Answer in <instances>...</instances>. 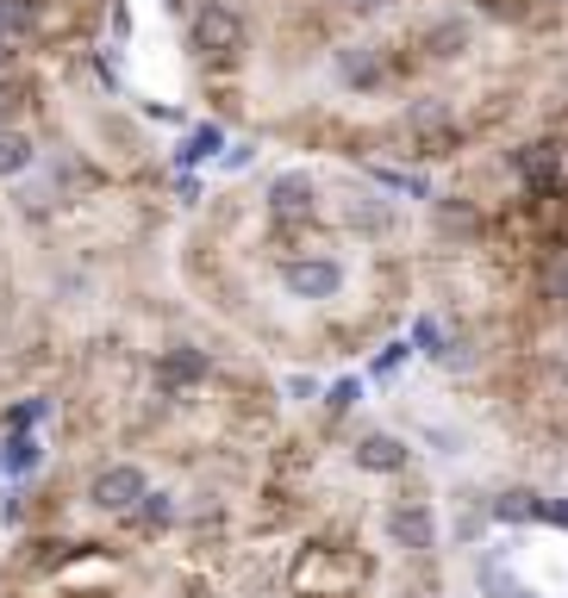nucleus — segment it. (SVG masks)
Masks as SVG:
<instances>
[{"mask_svg":"<svg viewBox=\"0 0 568 598\" xmlns=\"http://www.w3.org/2000/svg\"><path fill=\"white\" fill-rule=\"evenodd\" d=\"M188 38H194L200 63H237L244 44H250V25H244V13H237L232 0H200Z\"/></svg>","mask_w":568,"mask_h":598,"instance_id":"f257e3e1","label":"nucleus"},{"mask_svg":"<svg viewBox=\"0 0 568 598\" xmlns=\"http://www.w3.org/2000/svg\"><path fill=\"white\" fill-rule=\"evenodd\" d=\"M281 293L288 300H307V306H325V300H337L344 293V262H332V256H294V262H281Z\"/></svg>","mask_w":568,"mask_h":598,"instance_id":"f03ea898","label":"nucleus"},{"mask_svg":"<svg viewBox=\"0 0 568 598\" xmlns=\"http://www.w3.org/2000/svg\"><path fill=\"white\" fill-rule=\"evenodd\" d=\"M144 493H151V481H144V467H132V462L100 467L94 481H88V505H94V511H107V518H132Z\"/></svg>","mask_w":568,"mask_h":598,"instance_id":"7ed1b4c3","label":"nucleus"},{"mask_svg":"<svg viewBox=\"0 0 568 598\" xmlns=\"http://www.w3.org/2000/svg\"><path fill=\"white\" fill-rule=\"evenodd\" d=\"M269 218L288 232V225H313V213H319V200H313V174L307 169H288V174H275L269 181Z\"/></svg>","mask_w":568,"mask_h":598,"instance_id":"20e7f679","label":"nucleus"},{"mask_svg":"<svg viewBox=\"0 0 568 598\" xmlns=\"http://www.w3.org/2000/svg\"><path fill=\"white\" fill-rule=\"evenodd\" d=\"M207 374H213V362H207V349H194V343H169L157 356V386L169 393V399L194 393V386H207Z\"/></svg>","mask_w":568,"mask_h":598,"instance_id":"39448f33","label":"nucleus"},{"mask_svg":"<svg viewBox=\"0 0 568 598\" xmlns=\"http://www.w3.org/2000/svg\"><path fill=\"white\" fill-rule=\"evenodd\" d=\"M388 542H393V549H406V555H432V549H437L432 505H419V499L393 505V511H388Z\"/></svg>","mask_w":568,"mask_h":598,"instance_id":"423d86ee","label":"nucleus"},{"mask_svg":"<svg viewBox=\"0 0 568 598\" xmlns=\"http://www.w3.org/2000/svg\"><path fill=\"white\" fill-rule=\"evenodd\" d=\"M512 169L525 174L531 200H549V193L563 188V150L556 144H525V150L512 156Z\"/></svg>","mask_w":568,"mask_h":598,"instance_id":"0eeeda50","label":"nucleus"},{"mask_svg":"<svg viewBox=\"0 0 568 598\" xmlns=\"http://www.w3.org/2000/svg\"><path fill=\"white\" fill-rule=\"evenodd\" d=\"M350 462L363 467V474H406L412 449L400 443V437H388V430H369V437H356Z\"/></svg>","mask_w":568,"mask_h":598,"instance_id":"6e6552de","label":"nucleus"},{"mask_svg":"<svg viewBox=\"0 0 568 598\" xmlns=\"http://www.w3.org/2000/svg\"><path fill=\"white\" fill-rule=\"evenodd\" d=\"M337 81L375 94V88L388 81V69H381V57H375V44H350V50H337Z\"/></svg>","mask_w":568,"mask_h":598,"instance_id":"1a4fd4ad","label":"nucleus"},{"mask_svg":"<svg viewBox=\"0 0 568 598\" xmlns=\"http://www.w3.org/2000/svg\"><path fill=\"white\" fill-rule=\"evenodd\" d=\"M225 150H232V137H225V125H213V119H207V125H194V132L181 137L176 162H181V169H200V162H219Z\"/></svg>","mask_w":568,"mask_h":598,"instance_id":"9d476101","label":"nucleus"},{"mask_svg":"<svg viewBox=\"0 0 568 598\" xmlns=\"http://www.w3.org/2000/svg\"><path fill=\"white\" fill-rule=\"evenodd\" d=\"M38 32V0H0V44H20Z\"/></svg>","mask_w":568,"mask_h":598,"instance_id":"9b49d317","label":"nucleus"},{"mask_svg":"<svg viewBox=\"0 0 568 598\" xmlns=\"http://www.w3.org/2000/svg\"><path fill=\"white\" fill-rule=\"evenodd\" d=\"M38 462H44V443L32 437V430H13V437H7V449H0V467L20 481V474H32Z\"/></svg>","mask_w":568,"mask_h":598,"instance_id":"f8f14e48","label":"nucleus"},{"mask_svg":"<svg viewBox=\"0 0 568 598\" xmlns=\"http://www.w3.org/2000/svg\"><path fill=\"white\" fill-rule=\"evenodd\" d=\"M412 349H419V356H432V362H456V343H450V330L437 325L432 312H425V318L412 325Z\"/></svg>","mask_w":568,"mask_h":598,"instance_id":"ddd939ff","label":"nucleus"},{"mask_svg":"<svg viewBox=\"0 0 568 598\" xmlns=\"http://www.w3.org/2000/svg\"><path fill=\"white\" fill-rule=\"evenodd\" d=\"M32 137L25 132H0V181H13V174H25L32 169Z\"/></svg>","mask_w":568,"mask_h":598,"instance_id":"4468645a","label":"nucleus"},{"mask_svg":"<svg viewBox=\"0 0 568 598\" xmlns=\"http://www.w3.org/2000/svg\"><path fill=\"white\" fill-rule=\"evenodd\" d=\"M493 518L500 523H537V493H531V486L500 493V499H493Z\"/></svg>","mask_w":568,"mask_h":598,"instance_id":"2eb2a0df","label":"nucleus"},{"mask_svg":"<svg viewBox=\"0 0 568 598\" xmlns=\"http://www.w3.org/2000/svg\"><path fill=\"white\" fill-rule=\"evenodd\" d=\"M456 144H463V132H456V119H450V125H432V132H412L406 156H425V162H432V156H450Z\"/></svg>","mask_w":568,"mask_h":598,"instance_id":"dca6fc26","label":"nucleus"},{"mask_svg":"<svg viewBox=\"0 0 568 598\" xmlns=\"http://www.w3.org/2000/svg\"><path fill=\"white\" fill-rule=\"evenodd\" d=\"M425 44H432V57H463L469 50V20H444L425 32Z\"/></svg>","mask_w":568,"mask_h":598,"instance_id":"f3484780","label":"nucleus"},{"mask_svg":"<svg viewBox=\"0 0 568 598\" xmlns=\"http://www.w3.org/2000/svg\"><path fill=\"white\" fill-rule=\"evenodd\" d=\"M132 523H144V530H169V523H176V499H169V493H144L137 511H132Z\"/></svg>","mask_w":568,"mask_h":598,"instance_id":"a211bd4d","label":"nucleus"},{"mask_svg":"<svg viewBox=\"0 0 568 598\" xmlns=\"http://www.w3.org/2000/svg\"><path fill=\"white\" fill-rule=\"evenodd\" d=\"M319 399H325V411H332V418H344V411L363 406V381H356V374H344V381H332Z\"/></svg>","mask_w":568,"mask_h":598,"instance_id":"6ab92c4d","label":"nucleus"},{"mask_svg":"<svg viewBox=\"0 0 568 598\" xmlns=\"http://www.w3.org/2000/svg\"><path fill=\"white\" fill-rule=\"evenodd\" d=\"M375 181L393 193H412V200H432V181L425 174H406V169H375Z\"/></svg>","mask_w":568,"mask_h":598,"instance_id":"aec40b11","label":"nucleus"},{"mask_svg":"<svg viewBox=\"0 0 568 598\" xmlns=\"http://www.w3.org/2000/svg\"><path fill=\"white\" fill-rule=\"evenodd\" d=\"M406 356H412V343H406V337H393V343H381V356H375V362H369V374H375V381H393Z\"/></svg>","mask_w":568,"mask_h":598,"instance_id":"412c9836","label":"nucleus"},{"mask_svg":"<svg viewBox=\"0 0 568 598\" xmlns=\"http://www.w3.org/2000/svg\"><path fill=\"white\" fill-rule=\"evenodd\" d=\"M432 125H450V106H444V100H419V106H406V132H432Z\"/></svg>","mask_w":568,"mask_h":598,"instance_id":"4be33fe9","label":"nucleus"},{"mask_svg":"<svg viewBox=\"0 0 568 598\" xmlns=\"http://www.w3.org/2000/svg\"><path fill=\"white\" fill-rule=\"evenodd\" d=\"M20 106H25V81H13L7 69H0V132L20 119Z\"/></svg>","mask_w":568,"mask_h":598,"instance_id":"5701e85b","label":"nucleus"},{"mask_svg":"<svg viewBox=\"0 0 568 598\" xmlns=\"http://www.w3.org/2000/svg\"><path fill=\"white\" fill-rule=\"evenodd\" d=\"M544 287H549V300H563L568 306V244L556 256H549V269H544Z\"/></svg>","mask_w":568,"mask_h":598,"instance_id":"b1692460","label":"nucleus"},{"mask_svg":"<svg viewBox=\"0 0 568 598\" xmlns=\"http://www.w3.org/2000/svg\"><path fill=\"white\" fill-rule=\"evenodd\" d=\"M44 411H51V399H20V406L7 411V430H32Z\"/></svg>","mask_w":568,"mask_h":598,"instance_id":"393cba45","label":"nucleus"},{"mask_svg":"<svg viewBox=\"0 0 568 598\" xmlns=\"http://www.w3.org/2000/svg\"><path fill=\"white\" fill-rule=\"evenodd\" d=\"M537 523H549V530H568V499H544V493H537Z\"/></svg>","mask_w":568,"mask_h":598,"instance_id":"a878e982","label":"nucleus"},{"mask_svg":"<svg viewBox=\"0 0 568 598\" xmlns=\"http://www.w3.org/2000/svg\"><path fill=\"white\" fill-rule=\"evenodd\" d=\"M288 399H294V406L319 399V381H313V374H288Z\"/></svg>","mask_w":568,"mask_h":598,"instance_id":"bb28decb","label":"nucleus"},{"mask_svg":"<svg viewBox=\"0 0 568 598\" xmlns=\"http://www.w3.org/2000/svg\"><path fill=\"white\" fill-rule=\"evenodd\" d=\"M337 7H344V13H381L388 0H337Z\"/></svg>","mask_w":568,"mask_h":598,"instance_id":"cd10ccee","label":"nucleus"},{"mask_svg":"<svg viewBox=\"0 0 568 598\" xmlns=\"http://www.w3.org/2000/svg\"><path fill=\"white\" fill-rule=\"evenodd\" d=\"M7 57H13V44H0V69H7Z\"/></svg>","mask_w":568,"mask_h":598,"instance_id":"c85d7f7f","label":"nucleus"},{"mask_svg":"<svg viewBox=\"0 0 568 598\" xmlns=\"http://www.w3.org/2000/svg\"><path fill=\"white\" fill-rule=\"evenodd\" d=\"M506 598H531V593H506Z\"/></svg>","mask_w":568,"mask_h":598,"instance_id":"c756f323","label":"nucleus"}]
</instances>
